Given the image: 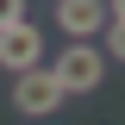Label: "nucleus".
Here are the masks:
<instances>
[{"label":"nucleus","instance_id":"1","mask_svg":"<svg viewBox=\"0 0 125 125\" xmlns=\"http://www.w3.org/2000/svg\"><path fill=\"white\" fill-rule=\"evenodd\" d=\"M50 69H56V81H62L69 94H94L100 81H106V50L94 44V38H69Z\"/></svg>","mask_w":125,"mask_h":125},{"label":"nucleus","instance_id":"2","mask_svg":"<svg viewBox=\"0 0 125 125\" xmlns=\"http://www.w3.org/2000/svg\"><path fill=\"white\" fill-rule=\"evenodd\" d=\"M69 100V88L56 81V69H25V75H13V106L25 113V119H50V113Z\"/></svg>","mask_w":125,"mask_h":125},{"label":"nucleus","instance_id":"3","mask_svg":"<svg viewBox=\"0 0 125 125\" xmlns=\"http://www.w3.org/2000/svg\"><path fill=\"white\" fill-rule=\"evenodd\" d=\"M38 62H44V38H38V25H31V19H19V25L0 31V69L25 75V69H38Z\"/></svg>","mask_w":125,"mask_h":125},{"label":"nucleus","instance_id":"4","mask_svg":"<svg viewBox=\"0 0 125 125\" xmlns=\"http://www.w3.org/2000/svg\"><path fill=\"white\" fill-rule=\"evenodd\" d=\"M106 0H56V31L62 38H100L106 31Z\"/></svg>","mask_w":125,"mask_h":125},{"label":"nucleus","instance_id":"5","mask_svg":"<svg viewBox=\"0 0 125 125\" xmlns=\"http://www.w3.org/2000/svg\"><path fill=\"white\" fill-rule=\"evenodd\" d=\"M106 56L125 62V19H106Z\"/></svg>","mask_w":125,"mask_h":125},{"label":"nucleus","instance_id":"6","mask_svg":"<svg viewBox=\"0 0 125 125\" xmlns=\"http://www.w3.org/2000/svg\"><path fill=\"white\" fill-rule=\"evenodd\" d=\"M19 19H25V0H0V31L19 25Z\"/></svg>","mask_w":125,"mask_h":125},{"label":"nucleus","instance_id":"7","mask_svg":"<svg viewBox=\"0 0 125 125\" xmlns=\"http://www.w3.org/2000/svg\"><path fill=\"white\" fill-rule=\"evenodd\" d=\"M106 13H113V19H125V0H106Z\"/></svg>","mask_w":125,"mask_h":125}]
</instances>
